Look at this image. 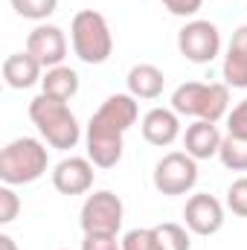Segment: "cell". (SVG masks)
I'll return each instance as SVG.
<instances>
[{
	"instance_id": "obj_1",
	"label": "cell",
	"mask_w": 247,
	"mask_h": 250,
	"mask_svg": "<svg viewBox=\"0 0 247 250\" xmlns=\"http://www.w3.org/2000/svg\"><path fill=\"white\" fill-rule=\"evenodd\" d=\"M140 120V105L131 93L108 96L87 123V157L96 169H114L123 160L125 131Z\"/></svg>"
},
{
	"instance_id": "obj_2",
	"label": "cell",
	"mask_w": 247,
	"mask_h": 250,
	"mask_svg": "<svg viewBox=\"0 0 247 250\" xmlns=\"http://www.w3.org/2000/svg\"><path fill=\"white\" fill-rule=\"evenodd\" d=\"M172 111L218 125L230 114V87L224 82H184L172 93Z\"/></svg>"
},
{
	"instance_id": "obj_3",
	"label": "cell",
	"mask_w": 247,
	"mask_h": 250,
	"mask_svg": "<svg viewBox=\"0 0 247 250\" xmlns=\"http://www.w3.org/2000/svg\"><path fill=\"white\" fill-rule=\"evenodd\" d=\"M29 120H32V125L38 128V134L44 137V143L50 148L70 151L82 140V125H79L76 114L70 111L67 102L50 99V96L41 93L29 102Z\"/></svg>"
},
{
	"instance_id": "obj_4",
	"label": "cell",
	"mask_w": 247,
	"mask_h": 250,
	"mask_svg": "<svg viewBox=\"0 0 247 250\" xmlns=\"http://www.w3.org/2000/svg\"><path fill=\"white\" fill-rule=\"evenodd\" d=\"M50 169L47 146L35 137H18L0 151V181L9 187H26L44 178Z\"/></svg>"
},
{
	"instance_id": "obj_5",
	"label": "cell",
	"mask_w": 247,
	"mask_h": 250,
	"mask_svg": "<svg viewBox=\"0 0 247 250\" xmlns=\"http://www.w3.org/2000/svg\"><path fill=\"white\" fill-rule=\"evenodd\" d=\"M70 44L79 62L84 64H105L114 53V35L108 26V18L96 9H82L73 15L70 23Z\"/></svg>"
},
{
	"instance_id": "obj_6",
	"label": "cell",
	"mask_w": 247,
	"mask_h": 250,
	"mask_svg": "<svg viewBox=\"0 0 247 250\" xmlns=\"http://www.w3.org/2000/svg\"><path fill=\"white\" fill-rule=\"evenodd\" d=\"M123 198L114 195L111 189H99V192L87 195V201L82 204V212H79L82 233H114L117 236L123 230Z\"/></svg>"
},
{
	"instance_id": "obj_7",
	"label": "cell",
	"mask_w": 247,
	"mask_h": 250,
	"mask_svg": "<svg viewBox=\"0 0 247 250\" xmlns=\"http://www.w3.org/2000/svg\"><path fill=\"white\" fill-rule=\"evenodd\" d=\"M178 50H181V56L186 62L209 64L221 56V32L212 21L192 18L178 32Z\"/></svg>"
},
{
	"instance_id": "obj_8",
	"label": "cell",
	"mask_w": 247,
	"mask_h": 250,
	"mask_svg": "<svg viewBox=\"0 0 247 250\" xmlns=\"http://www.w3.org/2000/svg\"><path fill=\"white\" fill-rule=\"evenodd\" d=\"M198 184V160L186 151H169L154 166V189L160 195H186Z\"/></svg>"
},
{
	"instance_id": "obj_9",
	"label": "cell",
	"mask_w": 247,
	"mask_h": 250,
	"mask_svg": "<svg viewBox=\"0 0 247 250\" xmlns=\"http://www.w3.org/2000/svg\"><path fill=\"white\" fill-rule=\"evenodd\" d=\"M26 53L41 64L44 70L59 67L67 59V35L56 23H38L26 35Z\"/></svg>"
},
{
	"instance_id": "obj_10",
	"label": "cell",
	"mask_w": 247,
	"mask_h": 250,
	"mask_svg": "<svg viewBox=\"0 0 247 250\" xmlns=\"http://www.w3.org/2000/svg\"><path fill=\"white\" fill-rule=\"evenodd\" d=\"M184 221L195 236H215L224 227V204L215 195L195 192L184 207Z\"/></svg>"
},
{
	"instance_id": "obj_11",
	"label": "cell",
	"mask_w": 247,
	"mask_h": 250,
	"mask_svg": "<svg viewBox=\"0 0 247 250\" xmlns=\"http://www.w3.org/2000/svg\"><path fill=\"white\" fill-rule=\"evenodd\" d=\"M93 169L90 157H64L53 169V187L62 195H84L93 187Z\"/></svg>"
},
{
	"instance_id": "obj_12",
	"label": "cell",
	"mask_w": 247,
	"mask_h": 250,
	"mask_svg": "<svg viewBox=\"0 0 247 250\" xmlns=\"http://www.w3.org/2000/svg\"><path fill=\"white\" fill-rule=\"evenodd\" d=\"M140 131H143V140H145L148 146L166 148V146H172V143L181 137V117H178L172 108H151V111L143 117Z\"/></svg>"
},
{
	"instance_id": "obj_13",
	"label": "cell",
	"mask_w": 247,
	"mask_h": 250,
	"mask_svg": "<svg viewBox=\"0 0 247 250\" xmlns=\"http://www.w3.org/2000/svg\"><path fill=\"white\" fill-rule=\"evenodd\" d=\"M221 76H224L227 87L247 90V23L239 26L230 38V47H227L224 64H221Z\"/></svg>"
},
{
	"instance_id": "obj_14",
	"label": "cell",
	"mask_w": 247,
	"mask_h": 250,
	"mask_svg": "<svg viewBox=\"0 0 247 250\" xmlns=\"http://www.w3.org/2000/svg\"><path fill=\"white\" fill-rule=\"evenodd\" d=\"M221 140H224V137H221V131H218L215 123L195 120L184 134V148H186V154L195 157V160H209V157L218 154Z\"/></svg>"
},
{
	"instance_id": "obj_15",
	"label": "cell",
	"mask_w": 247,
	"mask_h": 250,
	"mask_svg": "<svg viewBox=\"0 0 247 250\" xmlns=\"http://www.w3.org/2000/svg\"><path fill=\"white\" fill-rule=\"evenodd\" d=\"M125 84H128V93L134 99H160L163 96V87H166V76L157 64H134L125 76Z\"/></svg>"
},
{
	"instance_id": "obj_16",
	"label": "cell",
	"mask_w": 247,
	"mask_h": 250,
	"mask_svg": "<svg viewBox=\"0 0 247 250\" xmlns=\"http://www.w3.org/2000/svg\"><path fill=\"white\" fill-rule=\"evenodd\" d=\"M44 79V67L35 62L26 50L23 53H12L3 59V82L12 90H26L32 84H38Z\"/></svg>"
},
{
	"instance_id": "obj_17",
	"label": "cell",
	"mask_w": 247,
	"mask_h": 250,
	"mask_svg": "<svg viewBox=\"0 0 247 250\" xmlns=\"http://www.w3.org/2000/svg\"><path fill=\"white\" fill-rule=\"evenodd\" d=\"M41 93L50 99H59V102H70L79 93V73L67 64L50 67L41 79Z\"/></svg>"
},
{
	"instance_id": "obj_18",
	"label": "cell",
	"mask_w": 247,
	"mask_h": 250,
	"mask_svg": "<svg viewBox=\"0 0 247 250\" xmlns=\"http://www.w3.org/2000/svg\"><path fill=\"white\" fill-rule=\"evenodd\" d=\"M218 160L224 163V169H233V172H247V137L227 134V137L221 140Z\"/></svg>"
},
{
	"instance_id": "obj_19",
	"label": "cell",
	"mask_w": 247,
	"mask_h": 250,
	"mask_svg": "<svg viewBox=\"0 0 247 250\" xmlns=\"http://www.w3.org/2000/svg\"><path fill=\"white\" fill-rule=\"evenodd\" d=\"M12 3V9H15V15H21V18H26V21H47L50 15H56V9H59V0H9Z\"/></svg>"
},
{
	"instance_id": "obj_20",
	"label": "cell",
	"mask_w": 247,
	"mask_h": 250,
	"mask_svg": "<svg viewBox=\"0 0 247 250\" xmlns=\"http://www.w3.org/2000/svg\"><path fill=\"white\" fill-rule=\"evenodd\" d=\"M123 250H163L157 227H137L123 236Z\"/></svg>"
},
{
	"instance_id": "obj_21",
	"label": "cell",
	"mask_w": 247,
	"mask_h": 250,
	"mask_svg": "<svg viewBox=\"0 0 247 250\" xmlns=\"http://www.w3.org/2000/svg\"><path fill=\"white\" fill-rule=\"evenodd\" d=\"M157 233H160V242H163V250H192V239H189V227H184V224L166 221V224H157Z\"/></svg>"
},
{
	"instance_id": "obj_22",
	"label": "cell",
	"mask_w": 247,
	"mask_h": 250,
	"mask_svg": "<svg viewBox=\"0 0 247 250\" xmlns=\"http://www.w3.org/2000/svg\"><path fill=\"white\" fill-rule=\"evenodd\" d=\"M227 209L239 218H247V175L227 187Z\"/></svg>"
},
{
	"instance_id": "obj_23",
	"label": "cell",
	"mask_w": 247,
	"mask_h": 250,
	"mask_svg": "<svg viewBox=\"0 0 247 250\" xmlns=\"http://www.w3.org/2000/svg\"><path fill=\"white\" fill-rule=\"evenodd\" d=\"M18 212H21V198H18V192L9 187V184H3V187H0V224H12V221L18 218Z\"/></svg>"
},
{
	"instance_id": "obj_24",
	"label": "cell",
	"mask_w": 247,
	"mask_h": 250,
	"mask_svg": "<svg viewBox=\"0 0 247 250\" xmlns=\"http://www.w3.org/2000/svg\"><path fill=\"white\" fill-rule=\"evenodd\" d=\"M82 250H123V239L114 233H84Z\"/></svg>"
},
{
	"instance_id": "obj_25",
	"label": "cell",
	"mask_w": 247,
	"mask_h": 250,
	"mask_svg": "<svg viewBox=\"0 0 247 250\" xmlns=\"http://www.w3.org/2000/svg\"><path fill=\"white\" fill-rule=\"evenodd\" d=\"M227 134L247 137V99H242V102L227 114Z\"/></svg>"
},
{
	"instance_id": "obj_26",
	"label": "cell",
	"mask_w": 247,
	"mask_h": 250,
	"mask_svg": "<svg viewBox=\"0 0 247 250\" xmlns=\"http://www.w3.org/2000/svg\"><path fill=\"white\" fill-rule=\"evenodd\" d=\"M166 9H169V15H175V18H195L201 9H204V0H160Z\"/></svg>"
},
{
	"instance_id": "obj_27",
	"label": "cell",
	"mask_w": 247,
	"mask_h": 250,
	"mask_svg": "<svg viewBox=\"0 0 247 250\" xmlns=\"http://www.w3.org/2000/svg\"><path fill=\"white\" fill-rule=\"evenodd\" d=\"M0 250H18V242L9 233H0Z\"/></svg>"
}]
</instances>
